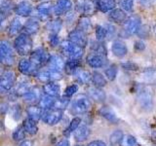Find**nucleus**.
Returning <instances> with one entry per match:
<instances>
[{
  "mask_svg": "<svg viewBox=\"0 0 156 146\" xmlns=\"http://www.w3.org/2000/svg\"><path fill=\"white\" fill-rule=\"evenodd\" d=\"M76 29H78V30H80L84 33L89 32L92 29V23H91L90 18L87 16L80 17L79 21H78V23H77Z\"/></svg>",
  "mask_w": 156,
  "mask_h": 146,
  "instance_id": "30",
  "label": "nucleus"
},
{
  "mask_svg": "<svg viewBox=\"0 0 156 146\" xmlns=\"http://www.w3.org/2000/svg\"><path fill=\"white\" fill-rule=\"evenodd\" d=\"M43 92L47 96H50L53 97H58L61 92V88L55 82H49L43 86Z\"/></svg>",
  "mask_w": 156,
  "mask_h": 146,
  "instance_id": "25",
  "label": "nucleus"
},
{
  "mask_svg": "<svg viewBox=\"0 0 156 146\" xmlns=\"http://www.w3.org/2000/svg\"><path fill=\"white\" fill-rule=\"evenodd\" d=\"M92 53H97V54H100V55H104L106 56V50H105V47L102 45L101 43L98 42V43H93L92 46Z\"/></svg>",
  "mask_w": 156,
  "mask_h": 146,
  "instance_id": "46",
  "label": "nucleus"
},
{
  "mask_svg": "<svg viewBox=\"0 0 156 146\" xmlns=\"http://www.w3.org/2000/svg\"><path fill=\"white\" fill-rule=\"evenodd\" d=\"M31 88L29 87L27 82H22L17 86L16 90H15V94L20 96H23Z\"/></svg>",
  "mask_w": 156,
  "mask_h": 146,
  "instance_id": "40",
  "label": "nucleus"
},
{
  "mask_svg": "<svg viewBox=\"0 0 156 146\" xmlns=\"http://www.w3.org/2000/svg\"><path fill=\"white\" fill-rule=\"evenodd\" d=\"M62 19H52V21L47 23L46 28L51 32V34H58L62 29Z\"/></svg>",
  "mask_w": 156,
  "mask_h": 146,
  "instance_id": "35",
  "label": "nucleus"
},
{
  "mask_svg": "<svg viewBox=\"0 0 156 146\" xmlns=\"http://www.w3.org/2000/svg\"><path fill=\"white\" fill-rule=\"evenodd\" d=\"M141 21L138 16H131L123 23V33L125 36H131L138 33L140 29Z\"/></svg>",
  "mask_w": 156,
  "mask_h": 146,
  "instance_id": "4",
  "label": "nucleus"
},
{
  "mask_svg": "<svg viewBox=\"0 0 156 146\" xmlns=\"http://www.w3.org/2000/svg\"><path fill=\"white\" fill-rule=\"evenodd\" d=\"M80 60H68L65 64V71L66 72V74L73 75L80 68Z\"/></svg>",
  "mask_w": 156,
  "mask_h": 146,
  "instance_id": "34",
  "label": "nucleus"
},
{
  "mask_svg": "<svg viewBox=\"0 0 156 146\" xmlns=\"http://www.w3.org/2000/svg\"><path fill=\"white\" fill-rule=\"evenodd\" d=\"M106 62V56L100 55L97 53H91L87 57V63L93 68H101Z\"/></svg>",
  "mask_w": 156,
  "mask_h": 146,
  "instance_id": "16",
  "label": "nucleus"
},
{
  "mask_svg": "<svg viewBox=\"0 0 156 146\" xmlns=\"http://www.w3.org/2000/svg\"><path fill=\"white\" fill-rule=\"evenodd\" d=\"M68 40L82 48H84L88 43L86 33L78 30V29H74V30L69 32V34H68Z\"/></svg>",
  "mask_w": 156,
  "mask_h": 146,
  "instance_id": "15",
  "label": "nucleus"
},
{
  "mask_svg": "<svg viewBox=\"0 0 156 146\" xmlns=\"http://www.w3.org/2000/svg\"><path fill=\"white\" fill-rule=\"evenodd\" d=\"M72 9L71 0H57L53 7V13L56 16H62L66 15Z\"/></svg>",
  "mask_w": 156,
  "mask_h": 146,
  "instance_id": "13",
  "label": "nucleus"
},
{
  "mask_svg": "<svg viewBox=\"0 0 156 146\" xmlns=\"http://www.w3.org/2000/svg\"><path fill=\"white\" fill-rule=\"evenodd\" d=\"M19 146H33V143L29 140H23V142H21Z\"/></svg>",
  "mask_w": 156,
  "mask_h": 146,
  "instance_id": "57",
  "label": "nucleus"
},
{
  "mask_svg": "<svg viewBox=\"0 0 156 146\" xmlns=\"http://www.w3.org/2000/svg\"><path fill=\"white\" fill-rule=\"evenodd\" d=\"M16 83V75L12 70H4L0 74V88L4 91H10Z\"/></svg>",
  "mask_w": 156,
  "mask_h": 146,
  "instance_id": "9",
  "label": "nucleus"
},
{
  "mask_svg": "<svg viewBox=\"0 0 156 146\" xmlns=\"http://www.w3.org/2000/svg\"><path fill=\"white\" fill-rule=\"evenodd\" d=\"M76 146H82V145H76Z\"/></svg>",
  "mask_w": 156,
  "mask_h": 146,
  "instance_id": "60",
  "label": "nucleus"
},
{
  "mask_svg": "<svg viewBox=\"0 0 156 146\" xmlns=\"http://www.w3.org/2000/svg\"><path fill=\"white\" fill-rule=\"evenodd\" d=\"M80 123H81V119L79 117H75V118H73L69 125H68V128L66 129V134H69L71 133H74V131L78 129V127L80 126Z\"/></svg>",
  "mask_w": 156,
  "mask_h": 146,
  "instance_id": "43",
  "label": "nucleus"
},
{
  "mask_svg": "<svg viewBox=\"0 0 156 146\" xmlns=\"http://www.w3.org/2000/svg\"><path fill=\"white\" fill-rule=\"evenodd\" d=\"M88 146H106V144L101 140H94L88 144Z\"/></svg>",
  "mask_w": 156,
  "mask_h": 146,
  "instance_id": "54",
  "label": "nucleus"
},
{
  "mask_svg": "<svg viewBox=\"0 0 156 146\" xmlns=\"http://www.w3.org/2000/svg\"><path fill=\"white\" fill-rule=\"evenodd\" d=\"M39 27H40V24H39L38 19L31 18V19H28L27 23H24L23 30H24V33L28 34V35H32V34H35L39 30Z\"/></svg>",
  "mask_w": 156,
  "mask_h": 146,
  "instance_id": "24",
  "label": "nucleus"
},
{
  "mask_svg": "<svg viewBox=\"0 0 156 146\" xmlns=\"http://www.w3.org/2000/svg\"><path fill=\"white\" fill-rule=\"evenodd\" d=\"M88 95L92 99H94L97 102H104L106 99V95L104 90L98 87H91L88 89Z\"/></svg>",
  "mask_w": 156,
  "mask_h": 146,
  "instance_id": "22",
  "label": "nucleus"
},
{
  "mask_svg": "<svg viewBox=\"0 0 156 146\" xmlns=\"http://www.w3.org/2000/svg\"><path fill=\"white\" fill-rule=\"evenodd\" d=\"M14 48L16 52L21 56H27L31 54L32 39L27 33H20L14 41Z\"/></svg>",
  "mask_w": 156,
  "mask_h": 146,
  "instance_id": "1",
  "label": "nucleus"
},
{
  "mask_svg": "<svg viewBox=\"0 0 156 146\" xmlns=\"http://www.w3.org/2000/svg\"><path fill=\"white\" fill-rule=\"evenodd\" d=\"M5 21H6V16L3 15V14H0V30L3 28Z\"/></svg>",
  "mask_w": 156,
  "mask_h": 146,
  "instance_id": "55",
  "label": "nucleus"
},
{
  "mask_svg": "<svg viewBox=\"0 0 156 146\" xmlns=\"http://www.w3.org/2000/svg\"><path fill=\"white\" fill-rule=\"evenodd\" d=\"M23 29V23L19 18H14L8 26V34L10 36H16Z\"/></svg>",
  "mask_w": 156,
  "mask_h": 146,
  "instance_id": "29",
  "label": "nucleus"
},
{
  "mask_svg": "<svg viewBox=\"0 0 156 146\" xmlns=\"http://www.w3.org/2000/svg\"><path fill=\"white\" fill-rule=\"evenodd\" d=\"M10 113H11V116L13 117V118L15 120H19L20 118H21L22 116V108L20 105H14L12 106L11 110H10Z\"/></svg>",
  "mask_w": 156,
  "mask_h": 146,
  "instance_id": "48",
  "label": "nucleus"
},
{
  "mask_svg": "<svg viewBox=\"0 0 156 146\" xmlns=\"http://www.w3.org/2000/svg\"><path fill=\"white\" fill-rule=\"evenodd\" d=\"M77 92H78V86L73 84V85L66 87V89L65 90V95L63 96L66 97H71L72 96H74Z\"/></svg>",
  "mask_w": 156,
  "mask_h": 146,
  "instance_id": "49",
  "label": "nucleus"
},
{
  "mask_svg": "<svg viewBox=\"0 0 156 146\" xmlns=\"http://www.w3.org/2000/svg\"><path fill=\"white\" fill-rule=\"evenodd\" d=\"M44 110L39 105H29L27 108V113L28 115V118L32 119L33 121L38 122L42 119Z\"/></svg>",
  "mask_w": 156,
  "mask_h": 146,
  "instance_id": "26",
  "label": "nucleus"
},
{
  "mask_svg": "<svg viewBox=\"0 0 156 146\" xmlns=\"http://www.w3.org/2000/svg\"><path fill=\"white\" fill-rule=\"evenodd\" d=\"M41 96V90L37 87H33L23 96V99L26 102H28V103H34V102L40 100Z\"/></svg>",
  "mask_w": 156,
  "mask_h": 146,
  "instance_id": "21",
  "label": "nucleus"
},
{
  "mask_svg": "<svg viewBox=\"0 0 156 146\" xmlns=\"http://www.w3.org/2000/svg\"><path fill=\"white\" fill-rule=\"evenodd\" d=\"M91 108V101L85 95L77 96L70 102V112L74 115H81L88 112Z\"/></svg>",
  "mask_w": 156,
  "mask_h": 146,
  "instance_id": "2",
  "label": "nucleus"
},
{
  "mask_svg": "<svg viewBox=\"0 0 156 146\" xmlns=\"http://www.w3.org/2000/svg\"><path fill=\"white\" fill-rule=\"evenodd\" d=\"M57 97H53L50 96H42L40 100L38 101V105L41 107V108L45 111V110H49V109H52L54 103H55V100H56Z\"/></svg>",
  "mask_w": 156,
  "mask_h": 146,
  "instance_id": "32",
  "label": "nucleus"
},
{
  "mask_svg": "<svg viewBox=\"0 0 156 146\" xmlns=\"http://www.w3.org/2000/svg\"><path fill=\"white\" fill-rule=\"evenodd\" d=\"M109 21L115 23H124V22L127 19L126 12L122 9H113L109 12L108 15Z\"/></svg>",
  "mask_w": 156,
  "mask_h": 146,
  "instance_id": "23",
  "label": "nucleus"
},
{
  "mask_svg": "<svg viewBox=\"0 0 156 146\" xmlns=\"http://www.w3.org/2000/svg\"><path fill=\"white\" fill-rule=\"evenodd\" d=\"M123 133H122L121 130H117L115 131H113L111 134H110V137H109V140H110V143L113 144V145H116L121 142L122 138H123Z\"/></svg>",
  "mask_w": 156,
  "mask_h": 146,
  "instance_id": "45",
  "label": "nucleus"
},
{
  "mask_svg": "<svg viewBox=\"0 0 156 146\" xmlns=\"http://www.w3.org/2000/svg\"><path fill=\"white\" fill-rule=\"evenodd\" d=\"M0 52H1V63L6 66H11L15 61L14 51L7 41H0Z\"/></svg>",
  "mask_w": 156,
  "mask_h": 146,
  "instance_id": "6",
  "label": "nucleus"
},
{
  "mask_svg": "<svg viewBox=\"0 0 156 146\" xmlns=\"http://www.w3.org/2000/svg\"><path fill=\"white\" fill-rule=\"evenodd\" d=\"M35 76L40 82L47 84L49 82H54V81L60 80L62 78V72L47 68V69L38 70Z\"/></svg>",
  "mask_w": 156,
  "mask_h": 146,
  "instance_id": "7",
  "label": "nucleus"
},
{
  "mask_svg": "<svg viewBox=\"0 0 156 146\" xmlns=\"http://www.w3.org/2000/svg\"><path fill=\"white\" fill-rule=\"evenodd\" d=\"M24 136H26V130H24L23 125L19 126L18 128L13 131V134H12V137L15 141L23 140Z\"/></svg>",
  "mask_w": 156,
  "mask_h": 146,
  "instance_id": "44",
  "label": "nucleus"
},
{
  "mask_svg": "<svg viewBox=\"0 0 156 146\" xmlns=\"http://www.w3.org/2000/svg\"><path fill=\"white\" fill-rule=\"evenodd\" d=\"M99 113L101 117H104L105 120H107L112 124H116L117 122H118V118H117V116L114 113V111L108 106H102L100 109Z\"/></svg>",
  "mask_w": 156,
  "mask_h": 146,
  "instance_id": "28",
  "label": "nucleus"
},
{
  "mask_svg": "<svg viewBox=\"0 0 156 146\" xmlns=\"http://www.w3.org/2000/svg\"><path fill=\"white\" fill-rule=\"evenodd\" d=\"M120 6L123 11L131 12L133 11L134 8V1L133 0H120Z\"/></svg>",
  "mask_w": 156,
  "mask_h": 146,
  "instance_id": "47",
  "label": "nucleus"
},
{
  "mask_svg": "<svg viewBox=\"0 0 156 146\" xmlns=\"http://www.w3.org/2000/svg\"><path fill=\"white\" fill-rule=\"evenodd\" d=\"M94 4L97 10L100 12L106 13L115 9V0H94Z\"/></svg>",
  "mask_w": 156,
  "mask_h": 146,
  "instance_id": "18",
  "label": "nucleus"
},
{
  "mask_svg": "<svg viewBox=\"0 0 156 146\" xmlns=\"http://www.w3.org/2000/svg\"><path fill=\"white\" fill-rule=\"evenodd\" d=\"M13 9H15V7L12 0H0V14L7 16L11 14Z\"/></svg>",
  "mask_w": 156,
  "mask_h": 146,
  "instance_id": "37",
  "label": "nucleus"
},
{
  "mask_svg": "<svg viewBox=\"0 0 156 146\" xmlns=\"http://www.w3.org/2000/svg\"><path fill=\"white\" fill-rule=\"evenodd\" d=\"M134 48H135V50H136V51H143V50H144V48H145L144 43L143 41H136L135 43Z\"/></svg>",
  "mask_w": 156,
  "mask_h": 146,
  "instance_id": "53",
  "label": "nucleus"
},
{
  "mask_svg": "<svg viewBox=\"0 0 156 146\" xmlns=\"http://www.w3.org/2000/svg\"><path fill=\"white\" fill-rule=\"evenodd\" d=\"M92 82L94 84L95 87L98 88H101L105 87L106 85V79L105 77L100 72H93L92 73Z\"/></svg>",
  "mask_w": 156,
  "mask_h": 146,
  "instance_id": "38",
  "label": "nucleus"
},
{
  "mask_svg": "<svg viewBox=\"0 0 156 146\" xmlns=\"http://www.w3.org/2000/svg\"><path fill=\"white\" fill-rule=\"evenodd\" d=\"M111 51L113 55L117 57H124L127 53H128V48H127L126 44L121 40H115L112 43Z\"/></svg>",
  "mask_w": 156,
  "mask_h": 146,
  "instance_id": "19",
  "label": "nucleus"
},
{
  "mask_svg": "<svg viewBox=\"0 0 156 146\" xmlns=\"http://www.w3.org/2000/svg\"><path fill=\"white\" fill-rule=\"evenodd\" d=\"M18 68L20 72L24 75H36V73L38 72V68L30 61L24 57L19 61Z\"/></svg>",
  "mask_w": 156,
  "mask_h": 146,
  "instance_id": "12",
  "label": "nucleus"
},
{
  "mask_svg": "<svg viewBox=\"0 0 156 146\" xmlns=\"http://www.w3.org/2000/svg\"><path fill=\"white\" fill-rule=\"evenodd\" d=\"M0 62H1V52H0Z\"/></svg>",
  "mask_w": 156,
  "mask_h": 146,
  "instance_id": "58",
  "label": "nucleus"
},
{
  "mask_svg": "<svg viewBox=\"0 0 156 146\" xmlns=\"http://www.w3.org/2000/svg\"><path fill=\"white\" fill-rule=\"evenodd\" d=\"M49 43L53 47L60 45V39L58 37V34H50V36H49Z\"/></svg>",
  "mask_w": 156,
  "mask_h": 146,
  "instance_id": "50",
  "label": "nucleus"
},
{
  "mask_svg": "<svg viewBox=\"0 0 156 146\" xmlns=\"http://www.w3.org/2000/svg\"><path fill=\"white\" fill-rule=\"evenodd\" d=\"M122 66H123V68H125V69H127V70H136V69H138V66H136V64H135V63H133V62L123 63Z\"/></svg>",
  "mask_w": 156,
  "mask_h": 146,
  "instance_id": "52",
  "label": "nucleus"
},
{
  "mask_svg": "<svg viewBox=\"0 0 156 146\" xmlns=\"http://www.w3.org/2000/svg\"><path fill=\"white\" fill-rule=\"evenodd\" d=\"M57 146H70V144H69V142H68L67 139H62L57 144Z\"/></svg>",
  "mask_w": 156,
  "mask_h": 146,
  "instance_id": "56",
  "label": "nucleus"
},
{
  "mask_svg": "<svg viewBox=\"0 0 156 146\" xmlns=\"http://www.w3.org/2000/svg\"><path fill=\"white\" fill-rule=\"evenodd\" d=\"M50 56L49 54L46 52L45 49L43 48H37L36 50H34L30 54V57H29V61H30L37 68L42 66L43 64L48 62Z\"/></svg>",
  "mask_w": 156,
  "mask_h": 146,
  "instance_id": "8",
  "label": "nucleus"
},
{
  "mask_svg": "<svg viewBox=\"0 0 156 146\" xmlns=\"http://www.w3.org/2000/svg\"><path fill=\"white\" fill-rule=\"evenodd\" d=\"M61 49L63 55L66 56L69 60H80L84 54V48L76 45L69 40L63 41L61 44Z\"/></svg>",
  "mask_w": 156,
  "mask_h": 146,
  "instance_id": "3",
  "label": "nucleus"
},
{
  "mask_svg": "<svg viewBox=\"0 0 156 146\" xmlns=\"http://www.w3.org/2000/svg\"><path fill=\"white\" fill-rule=\"evenodd\" d=\"M48 68L56 71H60L62 72V69H65V61H63L62 57L58 56V55H54V56H50V58L48 61Z\"/></svg>",
  "mask_w": 156,
  "mask_h": 146,
  "instance_id": "20",
  "label": "nucleus"
},
{
  "mask_svg": "<svg viewBox=\"0 0 156 146\" xmlns=\"http://www.w3.org/2000/svg\"><path fill=\"white\" fill-rule=\"evenodd\" d=\"M120 144L121 146H138V141H136V138L135 136L131 134H127L123 136Z\"/></svg>",
  "mask_w": 156,
  "mask_h": 146,
  "instance_id": "42",
  "label": "nucleus"
},
{
  "mask_svg": "<svg viewBox=\"0 0 156 146\" xmlns=\"http://www.w3.org/2000/svg\"><path fill=\"white\" fill-rule=\"evenodd\" d=\"M23 127L24 130H26V133H27L28 134H30V135L36 134L37 131H38V127H37L36 122L33 121L30 118H28V117L27 119H24Z\"/></svg>",
  "mask_w": 156,
  "mask_h": 146,
  "instance_id": "33",
  "label": "nucleus"
},
{
  "mask_svg": "<svg viewBox=\"0 0 156 146\" xmlns=\"http://www.w3.org/2000/svg\"><path fill=\"white\" fill-rule=\"evenodd\" d=\"M76 80L80 83V84H88L89 82L92 81V74L90 72H88L87 70H84V69H81L79 68L74 74Z\"/></svg>",
  "mask_w": 156,
  "mask_h": 146,
  "instance_id": "31",
  "label": "nucleus"
},
{
  "mask_svg": "<svg viewBox=\"0 0 156 146\" xmlns=\"http://www.w3.org/2000/svg\"><path fill=\"white\" fill-rule=\"evenodd\" d=\"M53 5L50 2H42L36 7V14L39 19L41 21H46L49 19V17L51 16V14L53 12Z\"/></svg>",
  "mask_w": 156,
  "mask_h": 146,
  "instance_id": "14",
  "label": "nucleus"
},
{
  "mask_svg": "<svg viewBox=\"0 0 156 146\" xmlns=\"http://www.w3.org/2000/svg\"><path fill=\"white\" fill-rule=\"evenodd\" d=\"M69 104H70L69 97H66L65 96H63L62 97H57L52 109H57V110H62V111L63 109H66V107H68V105H69Z\"/></svg>",
  "mask_w": 156,
  "mask_h": 146,
  "instance_id": "36",
  "label": "nucleus"
},
{
  "mask_svg": "<svg viewBox=\"0 0 156 146\" xmlns=\"http://www.w3.org/2000/svg\"><path fill=\"white\" fill-rule=\"evenodd\" d=\"M96 38L99 42L105 40L107 38V29L105 26H96Z\"/></svg>",
  "mask_w": 156,
  "mask_h": 146,
  "instance_id": "39",
  "label": "nucleus"
},
{
  "mask_svg": "<svg viewBox=\"0 0 156 146\" xmlns=\"http://www.w3.org/2000/svg\"><path fill=\"white\" fill-rule=\"evenodd\" d=\"M15 13L20 17H29L32 13V6L28 1H21L18 3L14 9Z\"/></svg>",
  "mask_w": 156,
  "mask_h": 146,
  "instance_id": "17",
  "label": "nucleus"
},
{
  "mask_svg": "<svg viewBox=\"0 0 156 146\" xmlns=\"http://www.w3.org/2000/svg\"><path fill=\"white\" fill-rule=\"evenodd\" d=\"M117 72H118V68H117V66L115 64H111L108 67L105 68V74L107 79L110 81H113L117 76Z\"/></svg>",
  "mask_w": 156,
  "mask_h": 146,
  "instance_id": "41",
  "label": "nucleus"
},
{
  "mask_svg": "<svg viewBox=\"0 0 156 146\" xmlns=\"http://www.w3.org/2000/svg\"><path fill=\"white\" fill-rule=\"evenodd\" d=\"M106 29H107V38H111L114 36V34L116 32V28L114 26H112V24L108 23L106 24Z\"/></svg>",
  "mask_w": 156,
  "mask_h": 146,
  "instance_id": "51",
  "label": "nucleus"
},
{
  "mask_svg": "<svg viewBox=\"0 0 156 146\" xmlns=\"http://www.w3.org/2000/svg\"><path fill=\"white\" fill-rule=\"evenodd\" d=\"M74 134V138L78 142H83L85 141L90 135V129L85 125H80L78 129L73 133Z\"/></svg>",
  "mask_w": 156,
  "mask_h": 146,
  "instance_id": "27",
  "label": "nucleus"
},
{
  "mask_svg": "<svg viewBox=\"0 0 156 146\" xmlns=\"http://www.w3.org/2000/svg\"><path fill=\"white\" fill-rule=\"evenodd\" d=\"M155 34H156V27H155Z\"/></svg>",
  "mask_w": 156,
  "mask_h": 146,
  "instance_id": "59",
  "label": "nucleus"
},
{
  "mask_svg": "<svg viewBox=\"0 0 156 146\" xmlns=\"http://www.w3.org/2000/svg\"><path fill=\"white\" fill-rule=\"evenodd\" d=\"M62 110H57V109H49L45 110L43 112L42 120L44 121V123H46L47 125L54 126L57 125L62 118Z\"/></svg>",
  "mask_w": 156,
  "mask_h": 146,
  "instance_id": "11",
  "label": "nucleus"
},
{
  "mask_svg": "<svg viewBox=\"0 0 156 146\" xmlns=\"http://www.w3.org/2000/svg\"><path fill=\"white\" fill-rule=\"evenodd\" d=\"M75 9L82 16H90L96 11L94 0H76Z\"/></svg>",
  "mask_w": 156,
  "mask_h": 146,
  "instance_id": "10",
  "label": "nucleus"
},
{
  "mask_svg": "<svg viewBox=\"0 0 156 146\" xmlns=\"http://www.w3.org/2000/svg\"><path fill=\"white\" fill-rule=\"evenodd\" d=\"M140 106L145 111H149L152 109L153 107V96L151 92L146 89V88H143L141 90L139 91L138 96H136Z\"/></svg>",
  "mask_w": 156,
  "mask_h": 146,
  "instance_id": "5",
  "label": "nucleus"
}]
</instances>
